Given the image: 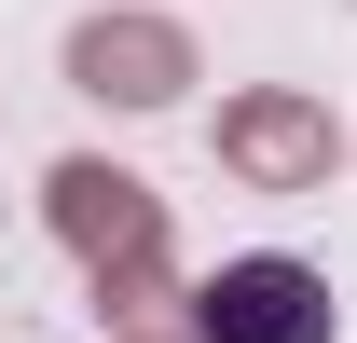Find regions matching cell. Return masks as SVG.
<instances>
[{
  "mask_svg": "<svg viewBox=\"0 0 357 343\" xmlns=\"http://www.w3.org/2000/svg\"><path fill=\"white\" fill-rule=\"evenodd\" d=\"M206 316V343H330L344 330V302H330V275H303V261H220V289L192 302Z\"/></svg>",
  "mask_w": 357,
  "mask_h": 343,
  "instance_id": "cell-1",
  "label": "cell"
}]
</instances>
